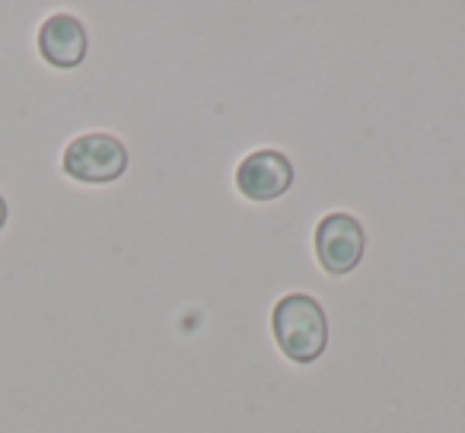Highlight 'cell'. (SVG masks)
I'll return each mask as SVG.
<instances>
[{
    "instance_id": "6da1fadb",
    "label": "cell",
    "mask_w": 465,
    "mask_h": 433,
    "mask_svg": "<svg viewBox=\"0 0 465 433\" xmlns=\"http://www.w3.org/2000/svg\"><path fill=\"white\" fill-rule=\"evenodd\" d=\"M272 331L281 354L291 357L293 363H312L322 357L329 344V319L310 293H287L274 303Z\"/></svg>"
},
{
    "instance_id": "7a4b0ae2",
    "label": "cell",
    "mask_w": 465,
    "mask_h": 433,
    "mask_svg": "<svg viewBox=\"0 0 465 433\" xmlns=\"http://www.w3.org/2000/svg\"><path fill=\"white\" fill-rule=\"evenodd\" d=\"M61 169L84 185H109V182L122 179L128 169V147L115 134L90 131V134H80L67 143L64 156H61Z\"/></svg>"
},
{
    "instance_id": "3957f363",
    "label": "cell",
    "mask_w": 465,
    "mask_h": 433,
    "mask_svg": "<svg viewBox=\"0 0 465 433\" xmlns=\"http://www.w3.org/2000/svg\"><path fill=\"white\" fill-rule=\"evenodd\" d=\"M316 259L322 265V271H329L331 278H344V274L357 271V265L363 261L367 252V230L357 217L344 211L325 213L316 223Z\"/></svg>"
},
{
    "instance_id": "277c9868",
    "label": "cell",
    "mask_w": 465,
    "mask_h": 433,
    "mask_svg": "<svg viewBox=\"0 0 465 433\" xmlns=\"http://www.w3.org/2000/svg\"><path fill=\"white\" fill-rule=\"evenodd\" d=\"M293 185V162L281 150H255L236 169V188L249 201H278Z\"/></svg>"
},
{
    "instance_id": "5b68a950",
    "label": "cell",
    "mask_w": 465,
    "mask_h": 433,
    "mask_svg": "<svg viewBox=\"0 0 465 433\" xmlns=\"http://www.w3.org/2000/svg\"><path fill=\"white\" fill-rule=\"evenodd\" d=\"M39 54L48 67L58 71H74L86 61L90 52V35L86 26L71 14H54L39 26Z\"/></svg>"
},
{
    "instance_id": "8992f818",
    "label": "cell",
    "mask_w": 465,
    "mask_h": 433,
    "mask_svg": "<svg viewBox=\"0 0 465 433\" xmlns=\"http://www.w3.org/2000/svg\"><path fill=\"white\" fill-rule=\"evenodd\" d=\"M7 227V201H4V194H0V230Z\"/></svg>"
}]
</instances>
